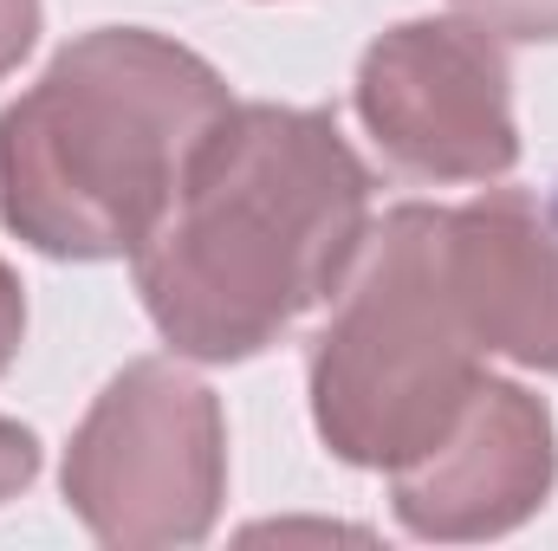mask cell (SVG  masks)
<instances>
[{"label": "cell", "instance_id": "6da1fadb", "mask_svg": "<svg viewBox=\"0 0 558 551\" xmlns=\"http://www.w3.org/2000/svg\"><path fill=\"white\" fill-rule=\"evenodd\" d=\"M371 241V169L325 111L228 105L137 254L175 357L241 364L325 305Z\"/></svg>", "mask_w": 558, "mask_h": 551}, {"label": "cell", "instance_id": "7a4b0ae2", "mask_svg": "<svg viewBox=\"0 0 558 551\" xmlns=\"http://www.w3.org/2000/svg\"><path fill=\"white\" fill-rule=\"evenodd\" d=\"M228 105L221 72L149 26L72 39L0 111V221L52 260L137 254Z\"/></svg>", "mask_w": 558, "mask_h": 551}, {"label": "cell", "instance_id": "3957f363", "mask_svg": "<svg viewBox=\"0 0 558 551\" xmlns=\"http://www.w3.org/2000/svg\"><path fill=\"white\" fill-rule=\"evenodd\" d=\"M481 344L448 273V208L403 201L364 241L331 325L312 338V421L351 467H410L468 409Z\"/></svg>", "mask_w": 558, "mask_h": 551}, {"label": "cell", "instance_id": "277c9868", "mask_svg": "<svg viewBox=\"0 0 558 551\" xmlns=\"http://www.w3.org/2000/svg\"><path fill=\"white\" fill-rule=\"evenodd\" d=\"M228 500V421L202 377L143 357L105 383L65 448V506L98 546L162 551L208 539Z\"/></svg>", "mask_w": 558, "mask_h": 551}, {"label": "cell", "instance_id": "5b68a950", "mask_svg": "<svg viewBox=\"0 0 558 551\" xmlns=\"http://www.w3.org/2000/svg\"><path fill=\"white\" fill-rule=\"evenodd\" d=\"M357 118L422 182H500L520 162L513 65L474 20H403L357 65Z\"/></svg>", "mask_w": 558, "mask_h": 551}, {"label": "cell", "instance_id": "8992f818", "mask_svg": "<svg viewBox=\"0 0 558 551\" xmlns=\"http://www.w3.org/2000/svg\"><path fill=\"white\" fill-rule=\"evenodd\" d=\"M553 474L558 441L546 403L520 383L481 377L454 428L410 467H397L390 487H397V519L416 539L461 546V539H500L526 526L546 506Z\"/></svg>", "mask_w": 558, "mask_h": 551}, {"label": "cell", "instance_id": "52a82bcc", "mask_svg": "<svg viewBox=\"0 0 558 551\" xmlns=\"http://www.w3.org/2000/svg\"><path fill=\"white\" fill-rule=\"evenodd\" d=\"M448 273L487 357L558 370V182L448 208Z\"/></svg>", "mask_w": 558, "mask_h": 551}, {"label": "cell", "instance_id": "ba28073f", "mask_svg": "<svg viewBox=\"0 0 558 551\" xmlns=\"http://www.w3.org/2000/svg\"><path fill=\"white\" fill-rule=\"evenodd\" d=\"M494 39H558V0H448Z\"/></svg>", "mask_w": 558, "mask_h": 551}, {"label": "cell", "instance_id": "9c48e42d", "mask_svg": "<svg viewBox=\"0 0 558 551\" xmlns=\"http://www.w3.org/2000/svg\"><path fill=\"white\" fill-rule=\"evenodd\" d=\"M33 474H39V441H33V428H20V421L0 415V506H7L20 487H33Z\"/></svg>", "mask_w": 558, "mask_h": 551}, {"label": "cell", "instance_id": "30bf717a", "mask_svg": "<svg viewBox=\"0 0 558 551\" xmlns=\"http://www.w3.org/2000/svg\"><path fill=\"white\" fill-rule=\"evenodd\" d=\"M39 39V0H0V78L33 52Z\"/></svg>", "mask_w": 558, "mask_h": 551}, {"label": "cell", "instance_id": "8fae6325", "mask_svg": "<svg viewBox=\"0 0 558 551\" xmlns=\"http://www.w3.org/2000/svg\"><path fill=\"white\" fill-rule=\"evenodd\" d=\"M20 338H26V292H20L13 267L0 260V377H7V364L20 357Z\"/></svg>", "mask_w": 558, "mask_h": 551}]
</instances>
